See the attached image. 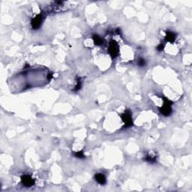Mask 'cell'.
<instances>
[{
	"mask_svg": "<svg viewBox=\"0 0 192 192\" xmlns=\"http://www.w3.org/2000/svg\"><path fill=\"white\" fill-rule=\"evenodd\" d=\"M145 161L149 163L156 162V156L152 155H147L145 158Z\"/></svg>",
	"mask_w": 192,
	"mask_h": 192,
	"instance_id": "obj_9",
	"label": "cell"
},
{
	"mask_svg": "<svg viewBox=\"0 0 192 192\" xmlns=\"http://www.w3.org/2000/svg\"><path fill=\"white\" fill-rule=\"evenodd\" d=\"M138 65L140 67H143L146 65V60L143 58H139V60L137 61Z\"/></svg>",
	"mask_w": 192,
	"mask_h": 192,
	"instance_id": "obj_11",
	"label": "cell"
},
{
	"mask_svg": "<svg viewBox=\"0 0 192 192\" xmlns=\"http://www.w3.org/2000/svg\"><path fill=\"white\" fill-rule=\"evenodd\" d=\"M164 45L162 44H160L157 47V50L158 51H162L163 50H164Z\"/></svg>",
	"mask_w": 192,
	"mask_h": 192,
	"instance_id": "obj_13",
	"label": "cell"
},
{
	"mask_svg": "<svg viewBox=\"0 0 192 192\" xmlns=\"http://www.w3.org/2000/svg\"><path fill=\"white\" fill-rule=\"evenodd\" d=\"M177 39V35L176 33L170 31H167L166 36H165V41L170 42V43H173L176 41Z\"/></svg>",
	"mask_w": 192,
	"mask_h": 192,
	"instance_id": "obj_7",
	"label": "cell"
},
{
	"mask_svg": "<svg viewBox=\"0 0 192 192\" xmlns=\"http://www.w3.org/2000/svg\"><path fill=\"white\" fill-rule=\"evenodd\" d=\"M74 156L76 158H85V155L83 154V151H80V152H77L74 153Z\"/></svg>",
	"mask_w": 192,
	"mask_h": 192,
	"instance_id": "obj_10",
	"label": "cell"
},
{
	"mask_svg": "<svg viewBox=\"0 0 192 192\" xmlns=\"http://www.w3.org/2000/svg\"><path fill=\"white\" fill-rule=\"evenodd\" d=\"M21 182L26 187H31L35 185V180L29 175H23L21 177Z\"/></svg>",
	"mask_w": 192,
	"mask_h": 192,
	"instance_id": "obj_5",
	"label": "cell"
},
{
	"mask_svg": "<svg viewBox=\"0 0 192 192\" xmlns=\"http://www.w3.org/2000/svg\"><path fill=\"white\" fill-rule=\"evenodd\" d=\"M95 179L100 185H105L107 182L106 177L103 173H95Z\"/></svg>",
	"mask_w": 192,
	"mask_h": 192,
	"instance_id": "obj_6",
	"label": "cell"
},
{
	"mask_svg": "<svg viewBox=\"0 0 192 192\" xmlns=\"http://www.w3.org/2000/svg\"><path fill=\"white\" fill-rule=\"evenodd\" d=\"M93 41H94L95 44L97 46H101V45H102L104 43V39L98 35H93Z\"/></svg>",
	"mask_w": 192,
	"mask_h": 192,
	"instance_id": "obj_8",
	"label": "cell"
},
{
	"mask_svg": "<svg viewBox=\"0 0 192 192\" xmlns=\"http://www.w3.org/2000/svg\"><path fill=\"white\" fill-rule=\"evenodd\" d=\"M81 83H81V79H77V83H76L75 87H74V91H78V90L81 89V86H82Z\"/></svg>",
	"mask_w": 192,
	"mask_h": 192,
	"instance_id": "obj_12",
	"label": "cell"
},
{
	"mask_svg": "<svg viewBox=\"0 0 192 192\" xmlns=\"http://www.w3.org/2000/svg\"><path fill=\"white\" fill-rule=\"evenodd\" d=\"M164 102V105L161 108H160V112L163 116H168L170 115V114L172 113V108H171V105L173 104L171 101H170L168 98L164 97L163 98Z\"/></svg>",
	"mask_w": 192,
	"mask_h": 192,
	"instance_id": "obj_1",
	"label": "cell"
},
{
	"mask_svg": "<svg viewBox=\"0 0 192 192\" xmlns=\"http://www.w3.org/2000/svg\"><path fill=\"white\" fill-rule=\"evenodd\" d=\"M122 121L125 122V128H128L132 126L133 125V119L131 116V112L129 110H126L124 114H122Z\"/></svg>",
	"mask_w": 192,
	"mask_h": 192,
	"instance_id": "obj_4",
	"label": "cell"
},
{
	"mask_svg": "<svg viewBox=\"0 0 192 192\" xmlns=\"http://www.w3.org/2000/svg\"><path fill=\"white\" fill-rule=\"evenodd\" d=\"M44 17L42 13L38 14L36 17H35L31 21L32 28L33 29H38L40 28L42 23H43V20H44Z\"/></svg>",
	"mask_w": 192,
	"mask_h": 192,
	"instance_id": "obj_3",
	"label": "cell"
},
{
	"mask_svg": "<svg viewBox=\"0 0 192 192\" xmlns=\"http://www.w3.org/2000/svg\"><path fill=\"white\" fill-rule=\"evenodd\" d=\"M108 51L110 55L112 56V58H116V56H118L119 53V45H118V44H117L115 41H111L110 42Z\"/></svg>",
	"mask_w": 192,
	"mask_h": 192,
	"instance_id": "obj_2",
	"label": "cell"
}]
</instances>
